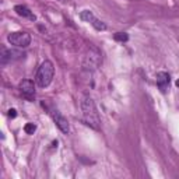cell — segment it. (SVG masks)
<instances>
[{"label":"cell","mask_w":179,"mask_h":179,"mask_svg":"<svg viewBox=\"0 0 179 179\" xmlns=\"http://www.w3.org/2000/svg\"><path fill=\"white\" fill-rule=\"evenodd\" d=\"M22 58H24V53H21V52L3 48L2 49V55H0V62H2V65H7V63L13 62V60H20Z\"/></svg>","instance_id":"4"},{"label":"cell","mask_w":179,"mask_h":179,"mask_svg":"<svg viewBox=\"0 0 179 179\" xmlns=\"http://www.w3.org/2000/svg\"><path fill=\"white\" fill-rule=\"evenodd\" d=\"M14 11L18 15H21V17H25V18L31 20V21H35V20H37L35 14H34V13L29 10L28 7H25V6H21V4H18V6H15V7H14Z\"/></svg>","instance_id":"8"},{"label":"cell","mask_w":179,"mask_h":179,"mask_svg":"<svg viewBox=\"0 0 179 179\" xmlns=\"http://www.w3.org/2000/svg\"><path fill=\"white\" fill-rule=\"evenodd\" d=\"M7 115H8V118H11V119H14V118L17 116V111H15V109H8Z\"/></svg>","instance_id":"14"},{"label":"cell","mask_w":179,"mask_h":179,"mask_svg":"<svg viewBox=\"0 0 179 179\" xmlns=\"http://www.w3.org/2000/svg\"><path fill=\"white\" fill-rule=\"evenodd\" d=\"M176 87L179 88V80H176Z\"/></svg>","instance_id":"15"},{"label":"cell","mask_w":179,"mask_h":179,"mask_svg":"<svg viewBox=\"0 0 179 179\" xmlns=\"http://www.w3.org/2000/svg\"><path fill=\"white\" fill-rule=\"evenodd\" d=\"M101 63V55H99L98 52H95V55H92V53H90V56H87V60H85V65L84 66H91L92 69L94 67H97Z\"/></svg>","instance_id":"9"},{"label":"cell","mask_w":179,"mask_h":179,"mask_svg":"<svg viewBox=\"0 0 179 179\" xmlns=\"http://www.w3.org/2000/svg\"><path fill=\"white\" fill-rule=\"evenodd\" d=\"M35 130H37V126L34 123H27L25 126H24V132H25L27 134H34Z\"/></svg>","instance_id":"13"},{"label":"cell","mask_w":179,"mask_h":179,"mask_svg":"<svg viewBox=\"0 0 179 179\" xmlns=\"http://www.w3.org/2000/svg\"><path fill=\"white\" fill-rule=\"evenodd\" d=\"M20 90H21L22 94H25L27 97H31V95L35 94V85H34L32 80H22L20 83Z\"/></svg>","instance_id":"7"},{"label":"cell","mask_w":179,"mask_h":179,"mask_svg":"<svg viewBox=\"0 0 179 179\" xmlns=\"http://www.w3.org/2000/svg\"><path fill=\"white\" fill-rule=\"evenodd\" d=\"M53 74H55L53 63H52L51 60H45V62H42V65L39 66V69H38L35 81H37V84L39 85V87L45 88L52 83Z\"/></svg>","instance_id":"2"},{"label":"cell","mask_w":179,"mask_h":179,"mask_svg":"<svg viewBox=\"0 0 179 179\" xmlns=\"http://www.w3.org/2000/svg\"><path fill=\"white\" fill-rule=\"evenodd\" d=\"M81 111H83V119L84 122L91 126L92 129H99V124H101V119H99V113L98 109L95 106L94 101H92L90 97H84L83 101H81Z\"/></svg>","instance_id":"1"},{"label":"cell","mask_w":179,"mask_h":179,"mask_svg":"<svg viewBox=\"0 0 179 179\" xmlns=\"http://www.w3.org/2000/svg\"><path fill=\"white\" fill-rule=\"evenodd\" d=\"M90 24H91V25L94 27L95 29H98V31H105V29H106V25H105V24H104L102 21H99L98 18H95V17L91 20V22H90Z\"/></svg>","instance_id":"10"},{"label":"cell","mask_w":179,"mask_h":179,"mask_svg":"<svg viewBox=\"0 0 179 179\" xmlns=\"http://www.w3.org/2000/svg\"><path fill=\"white\" fill-rule=\"evenodd\" d=\"M52 116H53V121H55L56 126H58V128L60 129L63 133H66V134H67V133H69V130H70L69 121H67V119L63 116V115H60V112H58V111H53Z\"/></svg>","instance_id":"5"},{"label":"cell","mask_w":179,"mask_h":179,"mask_svg":"<svg viewBox=\"0 0 179 179\" xmlns=\"http://www.w3.org/2000/svg\"><path fill=\"white\" fill-rule=\"evenodd\" d=\"M8 42L17 48H27L31 44V35L24 31H17V32H11L8 35Z\"/></svg>","instance_id":"3"},{"label":"cell","mask_w":179,"mask_h":179,"mask_svg":"<svg viewBox=\"0 0 179 179\" xmlns=\"http://www.w3.org/2000/svg\"><path fill=\"white\" fill-rule=\"evenodd\" d=\"M155 80H157V85L160 88V91L162 94H165V92L168 91V85H169V81H171L169 74L165 73V71H160V73H157Z\"/></svg>","instance_id":"6"},{"label":"cell","mask_w":179,"mask_h":179,"mask_svg":"<svg viewBox=\"0 0 179 179\" xmlns=\"http://www.w3.org/2000/svg\"><path fill=\"white\" fill-rule=\"evenodd\" d=\"M113 39L118 41V42H126L129 39V35L126 32H116L113 35Z\"/></svg>","instance_id":"12"},{"label":"cell","mask_w":179,"mask_h":179,"mask_svg":"<svg viewBox=\"0 0 179 179\" xmlns=\"http://www.w3.org/2000/svg\"><path fill=\"white\" fill-rule=\"evenodd\" d=\"M80 18L85 22H91V20L94 18V14H92V11H90V10H84V11H81Z\"/></svg>","instance_id":"11"}]
</instances>
